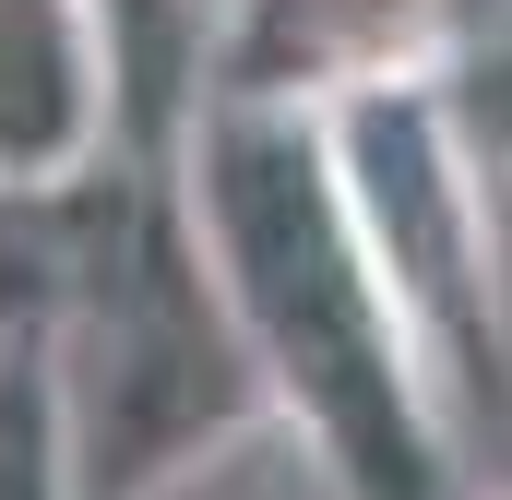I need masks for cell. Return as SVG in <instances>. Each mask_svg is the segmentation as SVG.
Instances as JSON below:
<instances>
[{"label":"cell","mask_w":512,"mask_h":500,"mask_svg":"<svg viewBox=\"0 0 512 500\" xmlns=\"http://www.w3.org/2000/svg\"><path fill=\"white\" fill-rule=\"evenodd\" d=\"M0 500H84L72 441H60V393L36 358H0Z\"/></svg>","instance_id":"cell-6"},{"label":"cell","mask_w":512,"mask_h":500,"mask_svg":"<svg viewBox=\"0 0 512 500\" xmlns=\"http://www.w3.org/2000/svg\"><path fill=\"white\" fill-rule=\"evenodd\" d=\"M108 0H0V191L84 179L108 143Z\"/></svg>","instance_id":"cell-5"},{"label":"cell","mask_w":512,"mask_h":500,"mask_svg":"<svg viewBox=\"0 0 512 500\" xmlns=\"http://www.w3.org/2000/svg\"><path fill=\"white\" fill-rule=\"evenodd\" d=\"M203 108H262V120H334L358 96L441 84L465 48V0H239L215 36Z\"/></svg>","instance_id":"cell-4"},{"label":"cell","mask_w":512,"mask_h":500,"mask_svg":"<svg viewBox=\"0 0 512 500\" xmlns=\"http://www.w3.org/2000/svg\"><path fill=\"white\" fill-rule=\"evenodd\" d=\"M167 215L215 286V322L262 417L322 465L334 500H453V417L393 322L382 274L322 179V131L262 108H191Z\"/></svg>","instance_id":"cell-1"},{"label":"cell","mask_w":512,"mask_h":500,"mask_svg":"<svg viewBox=\"0 0 512 500\" xmlns=\"http://www.w3.org/2000/svg\"><path fill=\"white\" fill-rule=\"evenodd\" d=\"M441 108H453L477 167H512V12L501 24H465V48L441 60Z\"/></svg>","instance_id":"cell-7"},{"label":"cell","mask_w":512,"mask_h":500,"mask_svg":"<svg viewBox=\"0 0 512 500\" xmlns=\"http://www.w3.org/2000/svg\"><path fill=\"white\" fill-rule=\"evenodd\" d=\"M322 131V179L346 203V227L382 274L393 322L417 346V370L441 393V417L465 393L501 381L512 346V274H501V227H489V167L465 155V131L441 108V84H405V96H358Z\"/></svg>","instance_id":"cell-3"},{"label":"cell","mask_w":512,"mask_h":500,"mask_svg":"<svg viewBox=\"0 0 512 500\" xmlns=\"http://www.w3.org/2000/svg\"><path fill=\"white\" fill-rule=\"evenodd\" d=\"M48 393H60V441L84 500H155L179 489L203 453H227L262 417L251 370L215 322V286L179 239L167 191H120V227L96 250V274L72 286L60 334H48Z\"/></svg>","instance_id":"cell-2"}]
</instances>
